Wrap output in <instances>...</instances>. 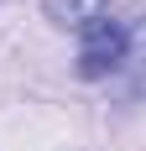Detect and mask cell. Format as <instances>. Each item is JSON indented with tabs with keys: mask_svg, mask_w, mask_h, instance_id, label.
I'll return each instance as SVG.
<instances>
[{
	"mask_svg": "<svg viewBox=\"0 0 146 151\" xmlns=\"http://www.w3.org/2000/svg\"><path fill=\"white\" fill-rule=\"evenodd\" d=\"M125 47H131V31L115 16H99L78 31V78H110L115 68H125Z\"/></svg>",
	"mask_w": 146,
	"mask_h": 151,
	"instance_id": "obj_1",
	"label": "cell"
},
{
	"mask_svg": "<svg viewBox=\"0 0 146 151\" xmlns=\"http://www.w3.org/2000/svg\"><path fill=\"white\" fill-rule=\"evenodd\" d=\"M42 16L63 31H84L89 21L110 16V0H42Z\"/></svg>",
	"mask_w": 146,
	"mask_h": 151,
	"instance_id": "obj_2",
	"label": "cell"
},
{
	"mask_svg": "<svg viewBox=\"0 0 146 151\" xmlns=\"http://www.w3.org/2000/svg\"><path fill=\"white\" fill-rule=\"evenodd\" d=\"M131 31V47H125V63H131L136 73H141V89H146V16L136 21V26H125Z\"/></svg>",
	"mask_w": 146,
	"mask_h": 151,
	"instance_id": "obj_3",
	"label": "cell"
}]
</instances>
